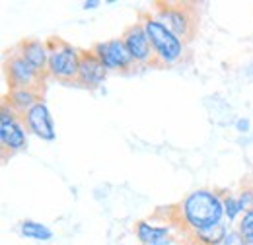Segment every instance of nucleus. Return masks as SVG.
<instances>
[{"mask_svg":"<svg viewBox=\"0 0 253 245\" xmlns=\"http://www.w3.org/2000/svg\"><path fill=\"white\" fill-rule=\"evenodd\" d=\"M181 214L191 230L199 232V230L222 224L224 201H220V197L214 191L199 189L185 197V201L181 203Z\"/></svg>","mask_w":253,"mask_h":245,"instance_id":"nucleus-1","label":"nucleus"},{"mask_svg":"<svg viewBox=\"0 0 253 245\" xmlns=\"http://www.w3.org/2000/svg\"><path fill=\"white\" fill-rule=\"evenodd\" d=\"M146 30V35L150 39V45L156 55V66L175 64L183 57L185 41L179 39L173 31H169L162 22H158L154 16H144L140 22Z\"/></svg>","mask_w":253,"mask_h":245,"instance_id":"nucleus-2","label":"nucleus"},{"mask_svg":"<svg viewBox=\"0 0 253 245\" xmlns=\"http://www.w3.org/2000/svg\"><path fill=\"white\" fill-rule=\"evenodd\" d=\"M49 47V66L47 74L64 84L78 82V68H80V51L61 37H51L45 41Z\"/></svg>","mask_w":253,"mask_h":245,"instance_id":"nucleus-3","label":"nucleus"},{"mask_svg":"<svg viewBox=\"0 0 253 245\" xmlns=\"http://www.w3.org/2000/svg\"><path fill=\"white\" fill-rule=\"evenodd\" d=\"M49 74L39 72L37 68H33L30 62L26 61L18 49L14 55H8L6 59V78H8V86L10 90H33V92L41 93L43 90V82Z\"/></svg>","mask_w":253,"mask_h":245,"instance_id":"nucleus-4","label":"nucleus"},{"mask_svg":"<svg viewBox=\"0 0 253 245\" xmlns=\"http://www.w3.org/2000/svg\"><path fill=\"white\" fill-rule=\"evenodd\" d=\"M164 8H160L156 12V20L162 22L169 31H173L179 39L189 41L191 35L195 33V16L191 14V10L185 4H162Z\"/></svg>","mask_w":253,"mask_h":245,"instance_id":"nucleus-5","label":"nucleus"},{"mask_svg":"<svg viewBox=\"0 0 253 245\" xmlns=\"http://www.w3.org/2000/svg\"><path fill=\"white\" fill-rule=\"evenodd\" d=\"M22 115H18L14 109H10L6 103H2V115H0V142L4 150L20 152L28 144L24 121H20Z\"/></svg>","mask_w":253,"mask_h":245,"instance_id":"nucleus-6","label":"nucleus"},{"mask_svg":"<svg viewBox=\"0 0 253 245\" xmlns=\"http://www.w3.org/2000/svg\"><path fill=\"white\" fill-rule=\"evenodd\" d=\"M92 51L107 70H128L130 66H134V61L126 49L123 37L95 43Z\"/></svg>","mask_w":253,"mask_h":245,"instance_id":"nucleus-7","label":"nucleus"},{"mask_svg":"<svg viewBox=\"0 0 253 245\" xmlns=\"http://www.w3.org/2000/svg\"><path fill=\"white\" fill-rule=\"evenodd\" d=\"M123 41H125L134 64H138V66H144V64L156 66V55H154V49L150 45V39H148L142 24L128 26L123 33Z\"/></svg>","mask_w":253,"mask_h":245,"instance_id":"nucleus-8","label":"nucleus"},{"mask_svg":"<svg viewBox=\"0 0 253 245\" xmlns=\"http://www.w3.org/2000/svg\"><path fill=\"white\" fill-rule=\"evenodd\" d=\"M22 121L26 124V128L33 132L35 136H39L41 140H55L53 117H51V113L43 101L35 103L26 115H22Z\"/></svg>","mask_w":253,"mask_h":245,"instance_id":"nucleus-9","label":"nucleus"},{"mask_svg":"<svg viewBox=\"0 0 253 245\" xmlns=\"http://www.w3.org/2000/svg\"><path fill=\"white\" fill-rule=\"evenodd\" d=\"M107 76V68L94 55V51H80V68H78V82L86 88H97Z\"/></svg>","mask_w":253,"mask_h":245,"instance_id":"nucleus-10","label":"nucleus"},{"mask_svg":"<svg viewBox=\"0 0 253 245\" xmlns=\"http://www.w3.org/2000/svg\"><path fill=\"white\" fill-rule=\"evenodd\" d=\"M18 53L30 62L33 68L47 74V66H49V47H47V43H43L39 39H26L18 45Z\"/></svg>","mask_w":253,"mask_h":245,"instance_id":"nucleus-11","label":"nucleus"},{"mask_svg":"<svg viewBox=\"0 0 253 245\" xmlns=\"http://www.w3.org/2000/svg\"><path fill=\"white\" fill-rule=\"evenodd\" d=\"M136 238L142 242V245H168L169 244V228L168 226H152L148 222H138Z\"/></svg>","mask_w":253,"mask_h":245,"instance_id":"nucleus-12","label":"nucleus"},{"mask_svg":"<svg viewBox=\"0 0 253 245\" xmlns=\"http://www.w3.org/2000/svg\"><path fill=\"white\" fill-rule=\"evenodd\" d=\"M41 93L33 92V90H10L6 97V105L10 109H14L18 115H26L35 103H39Z\"/></svg>","mask_w":253,"mask_h":245,"instance_id":"nucleus-13","label":"nucleus"},{"mask_svg":"<svg viewBox=\"0 0 253 245\" xmlns=\"http://www.w3.org/2000/svg\"><path fill=\"white\" fill-rule=\"evenodd\" d=\"M226 234H228V230H226V226H222V224L205 228V230H199V232H193L195 240L203 245H222Z\"/></svg>","mask_w":253,"mask_h":245,"instance_id":"nucleus-14","label":"nucleus"},{"mask_svg":"<svg viewBox=\"0 0 253 245\" xmlns=\"http://www.w3.org/2000/svg\"><path fill=\"white\" fill-rule=\"evenodd\" d=\"M20 232H22L26 238L39 240V242H49V240L53 238V232H51L47 226H43V224H39V222H32V220L22 222Z\"/></svg>","mask_w":253,"mask_h":245,"instance_id":"nucleus-15","label":"nucleus"},{"mask_svg":"<svg viewBox=\"0 0 253 245\" xmlns=\"http://www.w3.org/2000/svg\"><path fill=\"white\" fill-rule=\"evenodd\" d=\"M242 212H244V206H242L240 199L228 195V197L224 199V216L228 218V222H234Z\"/></svg>","mask_w":253,"mask_h":245,"instance_id":"nucleus-16","label":"nucleus"},{"mask_svg":"<svg viewBox=\"0 0 253 245\" xmlns=\"http://www.w3.org/2000/svg\"><path fill=\"white\" fill-rule=\"evenodd\" d=\"M240 234L244 236L246 244H248V242H253V210L244 212L242 220H240Z\"/></svg>","mask_w":253,"mask_h":245,"instance_id":"nucleus-17","label":"nucleus"},{"mask_svg":"<svg viewBox=\"0 0 253 245\" xmlns=\"http://www.w3.org/2000/svg\"><path fill=\"white\" fill-rule=\"evenodd\" d=\"M222 245H246V240L240 234V230H228V234H226Z\"/></svg>","mask_w":253,"mask_h":245,"instance_id":"nucleus-18","label":"nucleus"},{"mask_svg":"<svg viewBox=\"0 0 253 245\" xmlns=\"http://www.w3.org/2000/svg\"><path fill=\"white\" fill-rule=\"evenodd\" d=\"M240 203H242V206H244L246 212H248V210H253V187H248V189L242 191Z\"/></svg>","mask_w":253,"mask_h":245,"instance_id":"nucleus-19","label":"nucleus"},{"mask_svg":"<svg viewBox=\"0 0 253 245\" xmlns=\"http://www.w3.org/2000/svg\"><path fill=\"white\" fill-rule=\"evenodd\" d=\"M236 126H238L240 132H248V130H250V121H248V119H238Z\"/></svg>","mask_w":253,"mask_h":245,"instance_id":"nucleus-20","label":"nucleus"},{"mask_svg":"<svg viewBox=\"0 0 253 245\" xmlns=\"http://www.w3.org/2000/svg\"><path fill=\"white\" fill-rule=\"evenodd\" d=\"M82 6H84L86 10H94V8H97V6H99V0H86Z\"/></svg>","mask_w":253,"mask_h":245,"instance_id":"nucleus-21","label":"nucleus"},{"mask_svg":"<svg viewBox=\"0 0 253 245\" xmlns=\"http://www.w3.org/2000/svg\"><path fill=\"white\" fill-rule=\"evenodd\" d=\"M246 245H253V242H248V244H246Z\"/></svg>","mask_w":253,"mask_h":245,"instance_id":"nucleus-22","label":"nucleus"}]
</instances>
